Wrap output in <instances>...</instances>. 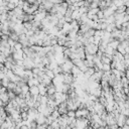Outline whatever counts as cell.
Here are the masks:
<instances>
[{
    "label": "cell",
    "instance_id": "6da1fadb",
    "mask_svg": "<svg viewBox=\"0 0 129 129\" xmlns=\"http://www.w3.org/2000/svg\"><path fill=\"white\" fill-rule=\"evenodd\" d=\"M29 93L32 97H37L39 95V89L37 86H33V87H30L29 88Z\"/></svg>",
    "mask_w": 129,
    "mask_h": 129
},
{
    "label": "cell",
    "instance_id": "3957f363",
    "mask_svg": "<svg viewBox=\"0 0 129 129\" xmlns=\"http://www.w3.org/2000/svg\"><path fill=\"white\" fill-rule=\"evenodd\" d=\"M68 117H71V118H76V111H69L68 112Z\"/></svg>",
    "mask_w": 129,
    "mask_h": 129
},
{
    "label": "cell",
    "instance_id": "7a4b0ae2",
    "mask_svg": "<svg viewBox=\"0 0 129 129\" xmlns=\"http://www.w3.org/2000/svg\"><path fill=\"white\" fill-rule=\"evenodd\" d=\"M0 100H2L5 104L8 103V101L10 100L9 95H8V92H4V93H1V94H0Z\"/></svg>",
    "mask_w": 129,
    "mask_h": 129
},
{
    "label": "cell",
    "instance_id": "277c9868",
    "mask_svg": "<svg viewBox=\"0 0 129 129\" xmlns=\"http://www.w3.org/2000/svg\"><path fill=\"white\" fill-rule=\"evenodd\" d=\"M20 129H29V127L27 125H23V126L20 127Z\"/></svg>",
    "mask_w": 129,
    "mask_h": 129
}]
</instances>
